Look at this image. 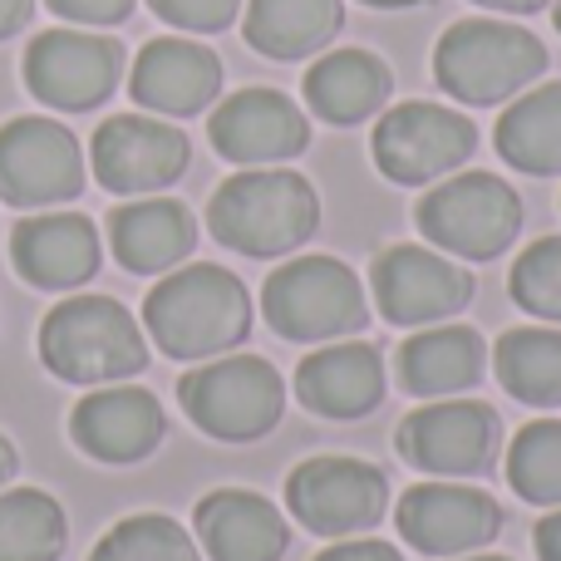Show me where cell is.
<instances>
[{"instance_id":"cell-20","label":"cell","mask_w":561,"mask_h":561,"mask_svg":"<svg viewBox=\"0 0 561 561\" xmlns=\"http://www.w3.org/2000/svg\"><path fill=\"white\" fill-rule=\"evenodd\" d=\"M10 262L39 290H75L99 272V232L79 213H35L10 232Z\"/></svg>"},{"instance_id":"cell-30","label":"cell","mask_w":561,"mask_h":561,"mask_svg":"<svg viewBox=\"0 0 561 561\" xmlns=\"http://www.w3.org/2000/svg\"><path fill=\"white\" fill-rule=\"evenodd\" d=\"M89 561H203V552L183 523L163 513H138L108 527Z\"/></svg>"},{"instance_id":"cell-36","label":"cell","mask_w":561,"mask_h":561,"mask_svg":"<svg viewBox=\"0 0 561 561\" xmlns=\"http://www.w3.org/2000/svg\"><path fill=\"white\" fill-rule=\"evenodd\" d=\"M30 10H35V0H0V39L15 35V30L30 20Z\"/></svg>"},{"instance_id":"cell-5","label":"cell","mask_w":561,"mask_h":561,"mask_svg":"<svg viewBox=\"0 0 561 561\" xmlns=\"http://www.w3.org/2000/svg\"><path fill=\"white\" fill-rule=\"evenodd\" d=\"M266 325L280 340L330 345L369 320V296L340 256H290L262 286Z\"/></svg>"},{"instance_id":"cell-1","label":"cell","mask_w":561,"mask_h":561,"mask_svg":"<svg viewBox=\"0 0 561 561\" xmlns=\"http://www.w3.org/2000/svg\"><path fill=\"white\" fill-rule=\"evenodd\" d=\"M144 325L153 345L173 359H213L242 345L252 330V296L227 266H178L148 290Z\"/></svg>"},{"instance_id":"cell-19","label":"cell","mask_w":561,"mask_h":561,"mask_svg":"<svg viewBox=\"0 0 561 561\" xmlns=\"http://www.w3.org/2000/svg\"><path fill=\"white\" fill-rule=\"evenodd\" d=\"M385 359L365 340H330L300 359L296 399L320 419H365L385 404Z\"/></svg>"},{"instance_id":"cell-27","label":"cell","mask_w":561,"mask_h":561,"mask_svg":"<svg viewBox=\"0 0 561 561\" xmlns=\"http://www.w3.org/2000/svg\"><path fill=\"white\" fill-rule=\"evenodd\" d=\"M497 385L517 404L557 409L561 404V330L552 325H517L493 345Z\"/></svg>"},{"instance_id":"cell-29","label":"cell","mask_w":561,"mask_h":561,"mask_svg":"<svg viewBox=\"0 0 561 561\" xmlns=\"http://www.w3.org/2000/svg\"><path fill=\"white\" fill-rule=\"evenodd\" d=\"M507 483L523 503L561 507V419H533L507 444Z\"/></svg>"},{"instance_id":"cell-26","label":"cell","mask_w":561,"mask_h":561,"mask_svg":"<svg viewBox=\"0 0 561 561\" xmlns=\"http://www.w3.org/2000/svg\"><path fill=\"white\" fill-rule=\"evenodd\" d=\"M493 144L507 168L533 178L561 173V84L523 89L513 104L503 108L493 128Z\"/></svg>"},{"instance_id":"cell-17","label":"cell","mask_w":561,"mask_h":561,"mask_svg":"<svg viewBox=\"0 0 561 561\" xmlns=\"http://www.w3.org/2000/svg\"><path fill=\"white\" fill-rule=\"evenodd\" d=\"M128 94H134L144 108L168 114V118L203 114V108L222 94V59H217L207 45L183 39V35L148 39L134 59Z\"/></svg>"},{"instance_id":"cell-40","label":"cell","mask_w":561,"mask_h":561,"mask_svg":"<svg viewBox=\"0 0 561 561\" xmlns=\"http://www.w3.org/2000/svg\"><path fill=\"white\" fill-rule=\"evenodd\" d=\"M454 561H513V557H488L483 552V557H454Z\"/></svg>"},{"instance_id":"cell-4","label":"cell","mask_w":561,"mask_h":561,"mask_svg":"<svg viewBox=\"0 0 561 561\" xmlns=\"http://www.w3.org/2000/svg\"><path fill=\"white\" fill-rule=\"evenodd\" d=\"M547 69L542 39L513 20H458L434 49V79L458 104H507Z\"/></svg>"},{"instance_id":"cell-38","label":"cell","mask_w":561,"mask_h":561,"mask_svg":"<svg viewBox=\"0 0 561 561\" xmlns=\"http://www.w3.org/2000/svg\"><path fill=\"white\" fill-rule=\"evenodd\" d=\"M10 473H15V448H10L5 434H0V488L10 483Z\"/></svg>"},{"instance_id":"cell-37","label":"cell","mask_w":561,"mask_h":561,"mask_svg":"<svg viewBox=\"0 0 561 561\" xmlns=\"http://www.w3.org/2000/svg\"><path fill=\"white\" fill-rule=\"evenodd\" d=\"M473 5H483V10H503V15H533V10H542L547 0H473Z\"/></svg>"},{"instance_id":"cell-33","label":"cell","mask_w":561,"mask_h":561,"mask_svg":"<svg viewBox=\"0 0 561 561\" xmlns=\"http://www.w3.org/2000/svg\"><path fill=\"white\" fill-rule=\"evenodd\" d=\"M45 5L75 25H118V20H128L134 0H45Z\"/></svg>"},{"instance_id":"cell-9","label":"cell","mask_w":561,"mask_h":561,"mask_svg":"<svg viewBox=\"0 0 561 561\" xmlns=\"http://www.w3.org/2000/svg\"><path fill=\"white\" fill-rule=\"evenodd\" d=\"M478 148V128L458 108L409 99L375 124V168L399 187H424L463 168Z\"/></svg>"},{"instance_id":"cell-24","label":"cell","mask_w":561,"mask_h":561,"mask_svg":"<svg viewBox=\"0 0 561 561\" xmlns=\"http://www.w3.org/2000/svg\"><path fill=\"white\" fill-rule=\"evenodd\" d=\"M389 65L369 49H325L316 65L306 69V104L316 108L325 124H365L369 114L389 104Z\"/></svg>"},{"instance_id":"cell-21","label":"cell","mask_w":561,"mask_h":561,"mask_svg":"<svg viewBox=\"0 0 561 561\" xmlns=\"http://www.w3.org/2000/svg\"><path fill=\"white\" fill-rule=\"evenodd\" d=\"M197 542L213 561H280L290 547V527L272 497L247 488H217L197 503Z\"/></svg>"},{"instance_id":"cell-15","label":"cell","mask_w":561,"mask_h":561,"mask_svg":"<svg viewBox=\"0 0 561 561\" xmlns=\"http://www.w3.org/2000/svg\"><path fill=\"white\" fill-rule=\"evenodd\" d=\"M503 533V507L468 483H419L399 497V537L424 557H473Z\"/></svg>"},{"instance_id":"cell-3","label":"cell","mask_w":561,"mask_h":561,"mask_svg":"<svg viewBox=\"0 0 561 561\" xmlns=\"http://www.w3.org/2000/svg\"><path fill=\"white\" fill-rule=\"evenodd\" d=\"M39 359L69 385H118L148 365V340L114 296H69L39 325Z\"/></svg>"},{"instance_id":"cell-39","label":"cell","mask_w":561,"mask_h":561,"mask_svg":"<svg viewBox=\"0 0 561 561\" xmlns=\"http://www.w3.org/2000/svg\"><path fill=\"white\" fill-rule=\"evenodd\" d=\"M375 10H409V5H424V0H365Z\"/></svg>"},{"instance_id":"cell-32","label":"cell","mask_w":561,"mask_h":561,"mask_svg":"<svg viewBox=\"0 0 561 561\" xmlns=\"http://www.w3.org/2000/svg\"><path fill=\"white\" fill-rule=\"evenodd\" d=\"M158 20L187 30V35H217L242 15V0H148Z\"/></svg>"},{"instance_id":"cell-34","label":"cell","mask_w":561,"mask_h":561,"mask_svg":"<svg viewBox=\"0 0 561 561\" xmlns=\"http://www.w3.org/2000/svg\"><path fill=\"white\" fill-rule=\"evenodd\" d=\"M316 561H404L389 542L379 537H340L335 547H325Z\"/></svg>"},{"instance_id":"cell-35","label":"cell","mask_w":561,"mask_h":561,"mask_svg":"<svg viewBox=\"0 0 561 561\" xmlns=\"http://www.w3.org/2000/svg\"><path fill=\"white\" fill-rule=\"evenodd\" d=\"M533 542H537V561H561V507L537 523Z\"/></svg>"},{"instance_id":"cell-13","label":"cell","mask_w":561,"mask_h":561,"mask_svg":"<svg viewBox=\"0 0 561 561\" xmlns=\"http://www.w3.org/2000/svg\"><path fill=\"white\" fill-rule=\"evenodd\" d=\"M187 134L163 118L148 114H114L99 124L94 144H89V163L94 178L118 197H144L163 193L187 173Z\"/></svg>"},{"instance_id":"cell-23","label":"cell","mask_w":561,"mask_h":561,"mask_svg":"<svg viewBox=\"0 0 561 561\" xmlns=\"http://www.w3.org/2000/svg\"><path fill=\"white\" fill-rule=\"evenodd\" d=\"M488 350L483 335L468 325H428L399 345V385L414 399H448L463 394L483 379Z\"/></svg>"},{"instance_id":"cell-6","label":"cell","mask_w":561,"mask_h":561,"mask_svg":"<svg viewBox=\"0 0 561 561\" xmlns=\"http://www.w3.org/2000/svg\"><path fill=\"white\" fill-rule=\"evenodd\" d=\"M178 399L207 438L252 444V438H266L280 424L286 379L262 355H227L213 359V365L187 369L178 379Z\"/></svg>"},{"instance_id":"cell-22","label":"cell","mask_w":561,"mask_h":561,"mask_svg":"<svg viewBox=\"0 0 561 561\" xmlns=\"http://www.w3.org/2000/svg\"><path fill=\"white\" fill-rule=\"evenodd\" d=\"M108 242H114V256L124 272L158 276L193 256L197 222L173 197H138V203L118 207V213L108 217Z\"/></svg>"},{"instance_id":"cell-14","label":"cell","mask_w":561,"mask_h":561,"mask_svg":"<svg viewBox=\"0 0 561 561\" xmlns=\"http://www.w3.org/2000/svg\"><path fill=\"white\" fill-rule=\"evenodd\" d=\"M369 296L389 325H434L473 300V276L434 247H385L369 266Z\"/></svg>"},{"instance_id":"cell-12","label":"cell","mask_w":561,"mask_h":561,"mask_svg":"<svg viewBox=\"0 0 561 561\" xmlns=\"http://www.w3.org/2000/svg\"><path fill=\"white\" fill-rule=\"evenodd\" d=\"M84 187V148L55 118H10L0 128V203L55 207Z\"/></svg>"},{"instance_id":"cell-8","label":"cell","mask_w":561,"mask_h":561,"mask_svg":"<svg viewBox=\"0 0 561 561\" xmlns=\"http://www.w3.org/2000/svg\"><path fill=\"white\" fill-rule=\"evenodd\" d=\"M286 507L316 537H359L385 517L389 483L375 463L350 454H320L290 468Z\"/></svg>"},{"instance_id":"cell-41","label":"cell","mask_w":561,"mask_h":561,"mask_svg":"<svg viewBox=\"0 0 561 561\" xmlns=\"http://www.w3.org/2000/svg\"><path fill=\"white\" fill-rule=\"evenodd\" d=\"M552 15H557V30H561V0H557V10H552Z\"/></svg>"},{"instance_id":"cell-18","label":"cell","mask_w":561,"mask_h":561,"mask_svg":"<svg viewBox=\"0 0 561 561\" xmlns=\"http://www.w3.org/2000/svg\"><path fill=\"white\" fill-rule=\"evenodd\" d=\"M69 434L99 463H138L163 444V404L148 389L104 385L75 404Z\"/></svg>"},{"instance_id":"cell-16","label":"cell","mask_w":561,"mask_h":561,"mask_svg":"<svg viewBox=\"0 0 561 561\" xmlns=\"http://www.w3.org/2000/svg\"><path fill=\"white\" fill-rule=\"evenodd\" d=\"M213 148L227 163L266 168L286 163L310 144V124L280 89H237L232 99L213 108Z\"/></svg>"},{"instance_id":"cell-31","label":"cell","mask_w":561,"mask_h":561,"mask_svg":"<svg viewBox=\"0 0 561 561\" xmlns=\"http://www.w3.org/2000/svg\"><path fill=\"white\" fill-rule=\"evenodd\" d=\"M513 300L537 320L561 325V237H542L513 262Z\"/></svg>"},{"instance_id":"cell-28","label":"cell","mask_w":561,"mask_h":561,"mask_svg":"<svg viewBox=\"0 0 561 561\" xmlns=\"http://www.w3.org/2000/svg\"><path fill=\"white\" fill-rule=\"evenodd\" d=\"M65 507L39 488L0 493V561H59L65 552Z\"/></svg>"},{"instance_id":"cell-11","label":"cell","mask_w":561,"mask_h":561,"mask_svg":"<svg viewBox=\"0 0 561 561\" xmlns=\"http://www.w3.org/2000/svg\"><path fill=\"white\" fill-rule=\"evenodd\" d=\"M124 79V45L94 30H45L25 49V84L39 104L84 114Z\"/></svg>"},{"instance_id":"cell-2","label":"cell","mask_w":561,"mask_h":561,"mask_svg":"<svg viewBox=\"0 0 561 561\" xmlns=\"http://www.w3.org/2000/svg\"><path fill=\"white\" fill-rule=\"evenodd\" d=\"M207 227L242 256H286L320 227V197L290 168H247L213 193Z\"/></svg>"},{"instance_id":"cell-7","label":"cell","mask_w":561,"mask_h":561,"mask_svg":"<svg viewBox=\"0 0 561 561\" xmlns=\"http://www.w3.org/2000/svg\"><path fill=\"white\" fill-rule=\"evenodd\" d=\"M419 232L444 256L493 262L523 232V197L493 173H448L419 203Z\"/></svg>"},{"instance_id":"cell-10","label":"cell","mask_w":561,"mask_h":561,"mask_svg":"<svg viewBox=\"0 0 561 561\" xmlns=\"http://www.w3.org/2000/svg\"><path fill=\"white\" fill-rule=\"evenodd\" d=\"M399 458L434 478H478L503 454V419L478 399L424 404L399 424Z\"/></svg>"},{"instance_id":"cell-25","label":"cell","mask_w":561,"mask_h":561,"mask_svg":"<svg viewBox=\"0 0 561 561\" xmlns=\"http://www.w3.org/2000/svg\"><path fill=\"white\" fill-rule=\"evenodd\" d=\"M345 25L340 0H247L242 35L266 59H306L320 55Z\"/></svg>"}]
</instances>
